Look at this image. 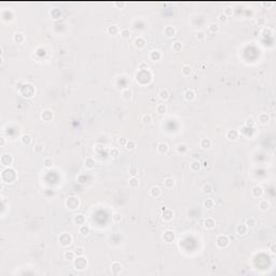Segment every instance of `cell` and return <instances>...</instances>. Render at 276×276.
Here are the masks:
<instances>
[{"label":"cell","mask_w":276,"mask_h":276,"mask_svg":"<svg viewBox=\"0 0 276 276\" xmlns=\"http://www.w3.org/2000/svg\"><path fill=\"white\" fill-rule=\"evenodd\" d=\"M19 93L24 97H33L35 95V93H36V90H35L33 84L26 83V84H23L22 86L19 87Z\"/></svg>","instance_id":"cell-1"},{"label":"cell","mask_w":276,"mask_h":276,"mask_svg":"<svg viewBox=\"0 0 276 276\" xmlns=\"http://www.w3.org/2000/svg\"><path fill=\"white\" fill-rule=\"evenodd\" d=\"M58 242L63 247H67L69 245H71L72 243V235H70L69 233H62L58 236Z\"/></svg>","instance_id":"cell-2"},{"label":"cell","mask_w":276,"mask_h":276,"mask_svg":"<svg viewBox=\"0 0 276 276\" xmlns=\"http://www.w3.org/2000/svg\"><path fill=\"white\" fill-rule=\"evenodd\" d=\"M73 267H74V269L78 270V271H83V270H85L87 267V260L85 259V258H83V256L78 257L77 259L73 260Z\"/></svg>","instance_id":"cell-3"},{"label":"cell","mask_w":276,"mask_h":276,"mask_svg":"<svg viewBox=\"0 0 276 276\" xmlns=\"http://www.w3.org/2000/svg\"><path fill=\"white\" fill-rule=\"evenodd\" d=\"M80 204H81V202L77 196H70L66 200V206L71 210H76V209L79 208Z\"/></svg>","instance_id":"cell-4"},{"label":"cell","mask_w":276,"mask_h":276,"mask_svg":"<svg viewBox=\"0 0 276 276\" xmlns=\"http://www.w3.org/2000/svg\"><path fill=\"white\" fill-rule=\"evenodd\" d=\"M229 244H230V239H229L228 236L224 235V234L219 235L218 237H217V239H216V245H217L219 248H227L229 246Z\"/></svg>","instance_id":"cell-5"},{"label":"cell","mask_w":276,"mask_h":276,"mask_svg":"<svg viewBox=\"0 0 276 276\" xmlns=\"http://www.w3.org/2000/svg\"><path fill=\"white\" fill-rule=\"evenodd\" d=\"M162 238H163V241H164V242L170 244V243H173L175 241V238H176V234H175L173 231L167 230V231H165V232H164V234H163Z\"/></svg>","instance_id":"cell-6"},{"label":"cell","mask_w":276,"mask_h":276,"mask_svg":"<svg viewBox=\"0 0 276 276\" xmlns=\"http://www.w3.org/2000/svg\"><path fill=\"white\" fill-rule=\"evenodd\" d=\"M162 211H163V213H162V218H163V220L164 221H170L172 219L174 218V213H173V210L170 208H162Z\"/></svg>","instance_id":"cell-7"},{"label":"cell","mask_w":276,"mask_h":276,"mask_svg":"<svg viewBox=\"0 0 276 276\" xmlns=\"http://www.w3.org/2000/svg\"><path fill=\"white\" fill-rule=\"evenodd\" d=\"M0 162L2 166H10V165L13 163V158L11 154H2L1 155V159H0Z\"/></svg>","instance_id":"cell-8"},{"label":"cell","mask_w":276,"mask_h":276,"mask_svg":"<svg viewBox=\"0 0 276 276\" xmlns=\"http://www.w3.org/2000/svg\"><path fill=\"white\" fill-rule=\"evenodd\" d=\"M263 193H264L263 188L260 187V186H256V187H253L251 190V195L253 196V198H256V199H261Z\"/></svg>","instance_id":"cell-9"},{"label":"cell","mask_w":276,"mask_h":276,"mask_svg":"<svg viewBox=\"0 0 276 276\" xmlns=\"http://www.w3.org/2000/svg\"><path fill=\"white\" fill-rule=\"evenodd\" d=\"M238 136H239V132L237 131V130H229L228 132H227V135H225V137H227V139L230 141H234L236 140L238 138Z\"/></svg>","instance_id":"cell-10"},{"label":"cell","mask_w":276,"mask_h":276,"mask_svg":"<svg viewBox=\"0 0 276 276\" xmlns=\"http://www.w3.org/2000/svg\"><path fill=\"white\" fill-rule=\"evenodd\" d=\"M258 121H259V123H261V124H263V125H265V124H267L269 122L271 121V116H270V114L267 113V112H262V113H260V114L258 116Z\"/></svg>","instance_id":"cell-11"},{"label":"cell","mask_w":276,"mask_h":276,"mask_svg":"<svg viewBox=\"0 0 276 276\" xmlns=\"http://www.w3.org/2000/svg\"><path fill=\"white\" fill-rule=\"evenodd\" d=\"M41 119H42L44 122H51L52 121V119H53V111L50 110V109L43 110L42 113H41Z\"/></svg>","instance_id":"cell-12"},{"label":"cell","mask_w":276,"mask_h":276,"mask_svg":"<svg viewBox=\"0 0 276 276\" xmlns=\"http://www.w3.org/2000/svg\"><path fill=\"white\" fill-rule=\"evenodd\" d=\"M149 58H150L152 62H158V61H160L161 58H162V53H161V51H159V50H153V51H151L150 54H149Z\"/></svg>","instance_id":"cell-13"},{"label":"cell","mask_w":276,"mask_h":276,"mask_svg":"<svg viewBox=\"0 0 276 276\" xmlns=\"http://www.w3.org/2000/svg\"><path fill=\"white\" fill-rule=\"evenodd\" d=\"M164 35L166 38H173L176 36V29L173 26H166L164 28Z\"/></svg>","instance_id":"cell-14"},{"label":"cell","mask_w":276,"mask_h":276,"mask_svg":"<svg viewBox=\"0 0 276 276\" xmlns=\"http://www.w3.org/2000/svg\"><path fill=\"white\" fill-rule=\"evenodd\" d=\"M73 223L77 224V225H82V224H85V217L84 215L82 213H78L73 217Z\"/></svg>","instance_id":"cell-15"},{"label":"cell","mask_w":276,"mask_h":276,"mask_svg":"<svg viewBox=\"0 0 276 276\" xmlns=\"http://www.w3.org/2000/svg\"><path fill=\"white\" fill-rule=\"evenodd\" d=\"M170 96V93L167 88H162L160 92H159V98L163 102H166Z\"/></svg>","instance_id":"cell-16"},{"label":"cell","mask_w":276,"mask_h":276,"mask_svg":"<svg viewBox=\"0 0 276 276\" xmlns=\"http://www.w3.org/2000/svg\"><path fill=\"white\" fill-rule=\"evenodd\" d=\"M195 97H196V95H195V92L193 90H187L184 92V99L187 102H193L195 99Z\"/></svg>","instance_id":"cell-17"},{"label":"cell","mask_w":276,"mask_h":276,"mask_svg":"<svg viewBox=\"0 0 276 276\" xmlns=\"http://www.w3.org/2000/svg\"><path fill=\"white\" fill-rule=\"evenodd\" d=\"M156 150L160 154H166L168 152V145L165 144V142H161L156 147Z\"/></svg>","instance_id":"cell-18"},{"label":"cell","mask_w":276,"mask_h":276,"mask_svg":"<svg viewBox=\"0 0 276 276\" xmlns=\"http://www.w3.org/2000/svg\"><path fill=\"white\" fill-rule=\"evenodd\" d=\"M146 43L147 42H146L145 38H142V37H137L134 41V44L137 49H144L146 47Z\"/></svg>","instance_id":"cell-19"},{"label":"cell","mask_w":276,"mask_h":276,"mask_svg":"<svg viewBox=\"0 0 276 276\" xmlns=\"http://www.w3.org/2000/svg\"><path fill=\"white\" fill-rule=\"evenodd\" d=\"M248 232V228L246 224H238L237 227H236V233H237L238 235H246Z\"/></svg>","instance_id":"cell-20"},{"label":"cell","mask_w":276,"mask_h":276,"mask_svg":"<svg viewBox=\"0 0 276 276\" xmlns=\"http://www.w3.org/2000/svg\"><path fill=\"white\" fill-rule=\"evenodd\" d=\"M122 271V264L120 263V262H113L111 264V272L113 273V274H119L120 272Z\"/></svg>","instance_id":"cell-21"},{"label":"cell","mask_w":276,"mask_h":276,"mask_svg":"<svg viewBox=\"0 0 276 276\" xmlns=\"http://www.w3.org/2000/svg\"><path fill=\"white\" fill-rule=\"evenodd\" d=\"M161 194H162V190H161L160 187H153L152 189L150 190V195L152 196V198H155V199H158V198H160Z\"/></svg>","instance_id":"cell-22"},{"label":"cell","mask_w":276,"mask_h":276,"mask_svg":"<svg viewBox=\"0 0 276 276\" xmlns=\"http://www.w3.org/2000/svg\"><path fill=\"white\" fill-rule=\"evenodd\" d=\"M215 220L213 218H207L204 220V228L207 229V230H211L215 228Z\"/></svg>","instance_id":"cell-23"},{"label":"cell","mask_w":276,"mask_h":276,"mask_svg":"<svg viewBox=\"0 0 276 276\" xmlns=\"http://www.w3.org/2000/svg\"><path fill=\"white\" fill-rule=\"evenodd\" d=\"M200 146L202 149H209V148H211V140L208 138H203L200 141Z\"/></svg>","instance_id":"cell-24"},{"label":"cell","mask_w":276,"mask_h":276,"mask_svg":"<svg viewBox=\"0 0 276 276\" xmlns=\"http://www.w3.org/2000/svg\"><path fill=\"white\" fill-rule=\"evenodd\" d=\"M13 40H14L15 43H23L25 41V36L24 34H22V33H16V34H14V36H13Z\"/></svg>","instance_id":"cell-25"},{"label":"cell","mask_w":276,"mask_h":276,"mask_svg":"<svg viewBox=\"0 0 276 276\" xmlns=\"http://www.w3.org/2000/svg\"><path fill=\"white\" fill-rule=\"evenodd\" d=\"M95 164H96V162H95V160L92 159V158H86L85 161H84V166H85L86 168H88V170L94 168V167H95Z\"/></svg>","instance_id":"cell-26"},{"label":"cell","mask_w":276,"mask_h":276,"mask_svg":"<svg viewBox=\"0 0 276 276\" xmlns=\"http://www.w3.org/2000/svg\"><path fill=\"white\" fill-rule=\"evenodd\" d=\"M270 202L269 201H267V200H261L260 201V203H259V208L261 209V210H263V211H265V210H269L270 209Z\"/></svg>","instance_id":"cell-27"},{"label":"cell","mask_w":276,"mask_h":276,"mask_svg":"<svg viewBox=\"0 0 276 276\" xmlns=\"http://www.w3.org/2000/svg\"><path fill=\"white\" fill-rule=\"evenodd\" d=\"M64 258L66 260H69V261H73L76 259V252L71 251V250H66L64 252Z\"/></svg>","instance_id":"cell-28"},{"label":"cell","mask_w":276,"mask_h":276,"mask_svg":"<svg viewBox=\"0 0 276 276\" xmlns=\"http://www.w3.org/2000/svg\"><path fill=\"white\" fill-rule=\"evenodd\" d=\"M245 224L247 225L248 229H253L256 225H257V220L253 218V217H249V218L246 219V222Z\"/></svg>","instance_id":"cell-29"},{"label":"cell","mask_w":276,"mask_h":276,"mask_svg":"<svg viewBox=\"0 0 276 276\" xmlns=\"http://www.w3.org/2000/svg\"><path fill=\"white\" fill-rule=\"evenodd\" d=\"M190 170L194 172V173H198L201 170V163L199 161H193L191 164H190Z\"/></svg>","instance_id":"cell-30"},{"label":"cell","mask_w":276,"mask_h":276,"mask_svg":"<svg viewBox=\"0 0 276 276\" xmlns=\"http://www.w3.org/2000/svg\"><path fill=\"white\" fill-rule=\"evenodd\" d=\"M164 186H165V188H167V189L173 188V187L175 186V179H174V178H172V177H167V178H165Z\"/></svg>","instance_id":"cell-31"},{"label":"cell","mask_w":276,"mask_h":276,"mask_svg":"<svg viewBox=\"0 0 276 276\" xmlns=\"http://www.w3.org/2000/svg\"><path fill=\"white\" fill-rule=\"evenodd\" d=\"M79 232L81 233V235H83V236H86V235L90 234V227L86 225V224H82L79 228Z\"/></svg>","instance_id":"cell-32"},{"label":"cell","mask_w":276,"mask_h":276,"mask_svg":"<svg viewBox=\"0 0 276 276\" xmlns=\"http://www.w3.org/2000/svg\"><path fill=\"white\" fill-rule=\"evenodd\" d=\"M132 96H133V93H132V91L130 88H125V90L122 91V97H123V99L130 100L132 98Z\"/></svg>","instance_id":"cell-33"},{"label":"cell","mask_w":276,"mask_h":276,"mask_svg":"<svg viewBox=\"0 0 276 276\" xmlns=\"http://www.w3.org/2000/svg\"><path fill=\"white\" fill-rule=\"evenodd\" d=\"M202 191H203V193H205V194H211L213 192V186H211L210 184H205L203 186V188H202Z\"/></svg>","instance_id":"cell-34"},{"label":"cell","mask_w":276,"mask_h":276,"mask_svg":"<svg viewBox=\"0 0 276 276\" xmlns=\"http://www.w3.org/2000/svg\"><path fill=\"white\" fill-rule=\"evenodd\" d=\"M203 205L206 209H211L215 206V201L213 199H206L204 201Z\"/></svg>","instance_id":"cell-35"},{"label":"cell","mask_w":276,"mask_h":276,"mask_svg":"<svg viewBox=\"0 0 276 276\" xmlns=\"http://www.w3.org/2000/svg\"><path fill=\"white\" fill-rule=\"evenodd\" d=\"M191 72H192V68H191V66H189V65H184V67L181 68V73L184 74V77L190 76Z\"/></svg>","instance_id":"cell-36"},{"label":"cell","mask_w":276,"mask_h":276,"mask_svg":"<svg viewBox=\"0 0 276 276\" xmlns=\"http://www.w3.org/2000/svg\"><path fill=\"white\" fill-rule=\"evenodd\" d=\"M255 125H256V121L253 120V118L252 116H248L246 119V121H245V126L249 127V128H253Z\"/></svg>","instance_id":"cell-37"},{"label":"cell","mask_w":276,"mask_h":276,"mask_svg":"<svg viewBox=\"0 0 276 276\" xmlns=\"http://www.w3.org/2000/svg\"><path fill=\"white\" fill-rule=\"evenodd\" d=\"M31 140H33V138L29 135H27V134H25V135H23L21 137V141H22L23 145H26V146L30 145L31 144Z\"/></svg>","instance_id":"cell-38"},{"label":"cell","mask_w":276,"mask_h":276,"mask_svg":"<svg viewBox=\"0 0 276 276\" xmlns=\"http://www.w3.org/2000/svg\"><path fill=\"white\" fill-rule=\"evenodd\" d=\"M119 31H120V29H119V27L116 25H111V26H109L107 28V33L110 35H116Z\"/></svg>","instance_id":"cell-39"},{"label":"cell","mask_w":276,"mask_h":276,"mask_svg":"<svg viewBox=\"0 0 276 276\" xmlns=\"http://www.w3.org/2000/svg\"><path fill=\"white\" fill-rule=\"evenodd\" d=\"M166 111H167L166 104H160V105L156 106V112H158L159 114H164Z\"/></svg>","instance_id":"cell-40"},{"label":"cell","mask_w":276,"mask_h":276,"mask_svg":"<svg viewBox=\"0 0 276 276\" xmlns=\"http://www.w3.org/2000/svg\"><path fill=\"white\" fill-rule=\"evenodd\" d=\"M128 184H130V187L133 188V189L138 188V186H139V180H138V178H136V177H132L131 179H130V181H128Z\"/></svg>","instance_id":"cell-41"},{"label":"cell","mask_w":276,"mask_h":276,"mask_svg":"<svg viewBox=\"0 0 276 276\" xmlns=\"http://www.w3.org/2000/svg\"><path fill=\"white\" fill-rule=\"evenodd\" d=\"M219 29H220V27H219V25L217 24V23H213V24H210L208 26V30L210 34H216V33H218Z\"/></svg>","instance_id":"cell-42"},{"label":"cell","mask_w":276,"mask_h":276,"mask_svg":"<svg viewBox=\"0 0 276 276\" xmlns=\"http://www.w3.org/2000/svg\"><path fill=\"white\" fill-rule=\"evenodd\" d=\"M141 121H142V123L146 124V125H149V124L152 123V116H151L150 114H144L142 118H141Z\"/></svg>","instance_id":"cell-43"},{"label":"cell","mask_w":276,"mask_h":276,"mask_svg":"<svg viewBox=\"0 0 276 276\" xmlns=\"http://www.w3.org/2000/svg\"><path fill=\"white\" fill-rule=\"evenodd\" d=\"M261 35L263 37H270L271 35H273V29L270 27H264L261 30Z\"/></svg>","instance_id":"cell-44"},{"label":"cell","mask_w":276,"mask_h":276,"mask_svg":"<svg viewBox=\"0 0 276 276\" xmlns=\"http://www.w3.org/2000/svg\"><path fill=\"white\" fill-rule=\"evenodd\" d=\"M172 48H173V51L174 52H180L182 50V43L180 41H176V42L173 43V47Z\"/></svg>","instance_id":"cell-45"},{"label":"cell","mask_w":276,"mask_h":276,"mask_svg":"<svg viewBox=\"0 0 276 276\" xmlns=\"http://www.w3.org/2000/svg\"><path fill=\"white\" fill-rule=\"evenodd\" d=\"M136 147H137V145H136V141L135 140H127V142H126L125 145V148L127 149V150H134Z\"/></svg>","instance_id":"cell-46"},{"label":"cell","mask_w":276,"mask_h":276,"mask_svg":"<svg viewBox=\"0 0 276 276\" xmlns=\"http://www.w3.org/2000/svg\"><path fill=\"white\" fill-rule=\"evenodd\" d=\"M187 150H188V147H187V145H184V144H179V145L177 146V152L178 153H186Z\"/></svg>","instance_id":"cell-47"},{"label":"cell","mask_w":276,"mask_h":276,"mask_svg":"<svg viewBox=\"0 0 276 276\" xmlns=\"http://www.w3.org/2000/svg\"><path fill=\"white\" fill-rule=\"evenodd\" d=\"M43 145H41V144H38V145L35 146V153H37V154H40V153H42L43 152Z\"/></svg>","instance_id":"cell-48"},{"label":"cell","mask_w":276,"mask_h":276,"mask_svg":"<svg viewBox=\"0 0 276 276\" xmlns=\"http://www.w3.org/2000/svg\"><path fill=\"white\" fill-rule=\"evenodd\" d=\"M195 38H196V40H199L200 42H202V41L205 40V34H204L203 31H198L195 34Z\"/></svg>","instance_id":"cell-49"},{"label":"cell","mask_w":276,"mask_h":276,"mask_svg":"<svg viewBox=\"0 0 276 276\" xmlns=\"http://www.w3.org/2000/svg\"><path fill=\"white\" fill-rule=\"evenodd\" d=\"M112 220H113V222L114 223L121 222L122 216L120 215V213H113V215H112Z\"/></svg>","instance_id":"cell-50"},{"label":"cell","mask_w":276,"mask_h":276,"mask_svg":"<svg viewBox=\"0 0 276 276\" xmlns=\"http://www.w3.org/2000/svg\"><path fill=\"white\" fill-rule=\"evenodd\" d=\"M76 256H78V257H81V256H83L84 255V247H82V246H79V247L76 248Z\"/></svg>","instance_id":"cell-51"},{"label":"cell","mask_w":276,"mask_h":276,"mask_svg":"<svg viewBox=\"0 0 276 276\" xmlns=\"http://www.w3.org/2000/svg\"><path fill=\"white\" fill-rule=\"evenodd\" d=\"M43 164L44 166L47 167V168H50V167H52V164H53V161L51 160L50 158H45L43 160Z\"/></svg>","instance_id":"cell-52"},{"label":"cell","mask_w":276,"mask_h":276,"mask_svg":"<svg viewBox=\"0 0 276 276\" xmlns=\"http://www.w3.org/2000/svg\"><path fill=\"white\" fill-rule=\"evenodd\" d=\"M128 172H130V175H131L132 177H136L138 175V168L136 166H132Z\"/></svg>","instance_id":"cell-53"},{"label":"cell","mask_w":276,"mask_h":276,"mask_svg":"<svg viewBox=\"0 0 276 276\" xmlns=\"http://www.w3.org/2000/svg\"><path fill=\"white\" fill-rule=\"evenodd\" d=\"M130 35H131V31H130V29H122L121 30V36L123 37V38H128L130 37Z\"/></svg>","instance_id":"cell-54"},{"label":"cell","mask_w":276,"mask_h":276,"mask_svg":"<svg viewBox=\"0 0 276 276\" xmlns=\"http://www.w3.org/2000/svg\"><path fill=\"white\" fill-rule=\"evenodd\" d=\"M110 155L113 156V158H118L120 155V151L118 150L116 148H112L111 150H110Z\"/></svg>","instance_id":"cell-55"},{"label":"cell","mask_w":276,"mask_h":276,"mask_svg":"<svg viewBox=\"0 0 276 276\" xmlns=\"http://www.w3.org/2000/svg\"><path fill=\"white\" fill-rule=\"evenodd\" d=\"M219 22H221V23H227L228 22V16L224 14V13H221V14H219Z\"/></svg>","instance_id":"cell-56"},{"label":"cell","mask_w":276,"mask_h":276,"mask_svg":"<svg viewBox=\"0 0 276 276\" xmlns=\"http://www.w3.org/2000/svg\"><path fill=\"white\" fill-rule=\"evenodd\" d=\"M138 69L139 70H148L149 69V65L147 63H141L138 65Z\"/></svg>","instance_id":"cell-57"},{"label":"cell","mask_w":276,"mask_h":276,"mask_svg":"<svg viewBox=\"0 0 276 276\" xmlns=\"http://www.w3.org/2000/svg\"><path fill=\"white\" fill-rule=\"evenodd\" d=\"M265 19L264 17H259V19H257V25L258 26H264L265 25Z\"/></svg>","instance_id":"cell-58"},{"label":"cell","mask_w":276,"mask_h":276,"mask_svg":"<svg viewBox=\"0 0 276 276\" xmlns=\"http://www.w3.org/2000/svg\"><path fill=\"white\" fill-rule=\"evenodd\" d=\"M126 142H127V139H126V138H120V139H119V144H120L121 146H123V147H125Z\"/></svg>","instance_id":"cell-59"},{"label":"cell","mask_w":276,"mask_h":276,"mask_svg":"<svg viewBox=\"0 0 276 276\" xmlns=\"http://www.w3.org/2000/svg\"><path fill=\"white\" fill-rule=\"evenodd\" d=\"M270 250H271V252L273 253V255H275V253H276V244H275V243H273V244L271 245Z\"/></svg>","instance_id":"cell-60"},{"label":"cell","mask_w":276,"mask_h":276,"mask_svg":"<svg viewBox=\"0 0 276 276\" xmlns=\"http://www.w3.org/2000/svg\"><path fill=\"white\" fill-rule=\"evenodd\" d=\"M5 146V138H1V142H0V147Z\"/></svg>","instance_id":"cell-61"},{"label":"cell","mask_w":276,"mask_h":276,"mask_svg":"<svg viewBox=\"0 0 276 276\" xmlns=\"http://www.w3.org/2000/svg\"><path fill=\"white\" fill-rule=\"evenodd\" d=\"M150 100H151V102H156V98H155V97H151V98H150Z\"/></svg>","instance_id":"cell-62"},{"label":"cell","mask_w":276,"mask_h":276,"mask_svg":"<svg viewBox=\"0 0 276 276\" xmlns=\"http://www.w3.org/2000/svg\"><path fill=\"white\" fill-rule=\"evenodd\" d=\"M203 166L204 167H207V162L206 161H203Z\"/></svg>","instance_id":"cell-63"}]
</instances>
